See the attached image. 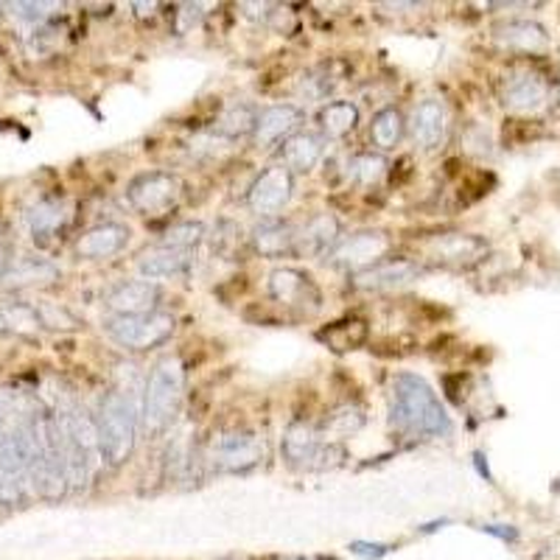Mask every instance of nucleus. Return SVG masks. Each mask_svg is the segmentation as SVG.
Masks as SVG:
<instances>
[{"mask_svg": "<svg viewBox=\"0 0 560 560\" xmlns=\"http://www.w3.org/2000/svg\"><path fill=\"white\" fill-rule=\"evenodd\" d=\"M339 242V219L331 213H317L300 230H294V253L323 255Z\"/></svg>", "mask_w": 560, "mask_h": 560, "instance_id": "dca6fc26", "label": "nucleus"}, {"mask_svg": "<svg viewBox=\"0 0 560 560\" xmlns=\"http://www.w3.org/2000/svg\"><path fill=\"white\" fill-rule=\"evenodd\" d=\"M129 205L143 217H163L168 208H174L179 199V179L166 172H149L140 174L129 185Z\"/></svg>", "mask_w": 560, "mask_h": 560, "instance_id": "423d86ee", "label": "nucleus"}, {"mask_svg": "<svg viewBox=\"0 0 560 560\" xmlns=\"http://www.w3.org/2000/svg\"><path fill=\"white\" fill-rule=\"evenodd\" d=\"M26 222L28 230L34 233V238H48L54 233H59L65 222H68V205L62 199H39L32 208L26 210Z\"/></svg>", "mask_w": 560, "mask_h": 560, "instance_id": "5701e85b", "label": "nucleus"}, {"mask_svg": "<svg viewBox=\"0 0 560 560\" xmlns=\"http://www.w3.org/2000/svg\"><path fill=\"white\" fill-rule=\"evenodd\" d=\"M138 412L140 409L129 401V395L121 389H113L102 398L96 420L98 454L107 465H124L129 459L138 440Z\"/></svg>", "mask_w": 560, "mask_h": 560, "instance_id": "7ed1b4c3", "label": "nucleus"}, {"mask_svg": "<svg viewBox=\"0 0 560 560\" xmlns=\"http://www.w3.org/2000/svg\"><path fill=\"white\" fill-rule=\"evenodd\" d=\"M370 135H373V143L378 149H393L404 135V115L395 107L382 109L370 124Z\"/></svg>", "mask_w": 560, "mask_h": 560, "instance_id": "bb28decb", "label": "nucleus"}, {"mask_svg": "<svg viewBox=\"0 0 560 560\" xmlns=\"http://www.w3.org/2000/svg\"><path fill=\"white\" fill-rule=\"evenodd\" d=\"M319 339L331 345L334 350H357L368 339V325L362 319H345V323L328 325Z\"/></svg>", "mask_w": 560, "mask_h": 560, "instance_id": "a878e982", "label": "nucleus"}, {"mask_svg": "<svg viewBox=\"0 0 560 560\" xmlns=\"http://www.w3.org/2000/svg\"><path fill=\"white\" fill-rule=\"evenodd\" d=\"M7 253H3V249H0V278H3V272H7Z\"/></svg>", "mask_w": 560, "mask_h": 560, "instance_id": "c9c22d12", "label": "nucleus"}, {"mask_svg": "<svg viewBox=\"0 0 560 560\" xmlns=\"http://www.w3.org/2000/svg\"><path fill=\"white\" fill-rule=\"evenodd\" d=\"M253 249L264 258L294 253V230L283 222H261L253 230Z\"/></svg>", "mask_w": 560, "mask_h": 560, "instance_id": "b1692460", "label": "nucleus"}, {"mask_svg": "<svg viewBox=\"0 0 560 560\" xmlns=\"http://www.w3.org/2000/svg\"><path fill=\"white\" fill-rule=\"evenodd\" d=\"M160 289L149 280H124L107 294V308L113 317H135V314L158 312Z\"/></svg>", "mask_w": 560, "mask_h": 560, "instance_id": "1a4fd4ad", "label": "nucleus"}, {"mask_svg": "<svg viewBox=\"0 0 560 560\" xmlns=\"http://www.w3.org/2000/svg\"><path fill=\"white\" fill-rule=\"evenodd\" d=\"M362 412H359L357 407H345V409H339V412H334V418H331V429L337 434H353L357 432L359 427H362Z\"/></svg>", "mask_w": 560, "mask_h": 560, "instance_id": "473e14b6", "label": "nucleus"}, {"mask_svg": "<svg viewBox=\"0 0 560 560\" xmlns=\"http://www.w3.org/2000/svg\"><path fill=\"white\" fill-rule=\"evenodd\" d=\"M202 238H205L202 222H177V224H172L166 233H163V238H160V247L191 253L197 244H202Z\"/></svg>", "mask_w": 560, "mask_h": 560, "instance_id": "c756f323", "label": "nucleus"}, {"mask_svg": "<svg viewBox=\"0 0 560 560\" xmlns=\"http://www.w3.org/2000/svg\"><path fill=\"white\" fill-rule=\"evenodd\" d=\"M294 560H303V558H294Z\"/></svg>", "mask_w": 560, "mask_h": 560, "instance_id": "e433bc0d", "label": "nucleus"}, {"mask_svg": "<svg viewBox=\"0 0 560 560\" xmlns=\"http://www.w3.org/2000/svg\"><path fill=\"white\" fill-rule=\"evenodd\" d=\"M269 294L272 300H278L280 306L289 308H306L308 303L317 306L319 303V292L317 287L312 283L306 272H300V269H275L269 275Z\"/></svg>", "mask_w": 560, "mask_h": 560, "instance_id": "9d476101", "label": "nucleus"}, {"mask_svg": "<svg viewBox=\"0 0 560 560\" xmlns=\"http://www.w3.org/2000/svg\"><path fill=\"white\" fill-rule=\"evenodd\" d=\"M185 395V368L177 357L160 359L147 378L143 389V404H140V418L149 434H158L172 427L177 418L179 404Z\"/></svg>", "mask_w": 560, "mask_h": 560, "instance_id": "f03ea898", "label": "nucleus"}, {"mask_svg": "<svg viewBox=\"0 0 560 560\" xmlns=\"http://www.w3.org/2000/svg\"><path fill=\"white\" fill-rule=\"evenodd\" d=\"M393 423L401 432L415 438H446L452 434V418L443 409L438 395L423 378L401 373L393 382V404H389Z\"/></svg>", "mask_w": 560, "mask_h": 560, "instance_id": "f257e3e1", "label": "nucleus"}, {"mask_svg": "<svg viewBox=\"0 0 560 560\" xmlns=\"http://www.w3.org/2000/svg\"><path fill=\"white\" fill-rule=\"evenodd\" d=\"M104 331L115 345L127 350H152L174 334V317L166 312L135 314V317H107Z\"/></svg>", "mask_w": 560, "mask_h": 560, "instance_id": "20e7f679", "label": "nucleus"}, {"mask_svg": "<svg viewBox=\"0 0 560 560\" xmlns=\"http://www.w3.org/2000/svg\"><path fill=\"white\" fill-rule=\"evenodd\" d=\"M323 454V434L312 423H292L283 434V457L292 465H312Z\"/></svg>", "mask_w": 560, "mask_h": 560, "instance_id": "a211bd4d", "label": "nucleus"}, {"mask_svg": "<svg viewBox=\"0 0 560 560\" xmlns=\"http://www.w3.org/2000/svg\"><path fill=\"white\" fill-rule=\"evenodd\" d=\"M409 129H412L415 143H420L423 149H434L443 143L448 129V113L446 107L438 102V98H427L412 109V118H409Z\"/></svg>", "mask_w": 560, "mask_h": 560, "instance_id": "4468645a", "label": "nucleus"}, {"mask_svg": "<svg viewBox=\"0 0 560 560\" xmlns=\"http://www.w3.org/2000/svg\"><path fill=\"white\" fill-rule=\"evenodd\" d=\"M384 172H387V160L382 154H357L345 166L348 179H353L359 185H376L384 177Z\"/></svg>", "mask_w": 560, "mask_h": 560, "instance_id": "cd10ccee", "label": "nucleus"}, {"mask_svg": "<svg viewBox=\"0 0 560 560\" xmlns=\"http://www.w3.org/2000/svg\"><path fill=\"white\" fill-rule=\"evenodd\" d=\"M199 20H202V7H183L177 12V23H179V32H191L197 26Z\"/></svg>", "mask_w": 560, "mask_h": 560, "instance_id": "72a5a7b5", "label": "nucleus"}, {"mask_svg": "<svg viewBox=\"0 0 560 560\" xmlns=\"http://www.w3.org/2000/svg\"><path fill=\"white\" fill-rule=\"evenodd\" d=\"M59 278V267L45 258H20L12 267H7L0 283L9 289L23 287H43V283H54Z\"/></svg>", "mask_w": 560, "mask_h": 560, "instance_id": "6ab92c4d", "label": "nucleus"}, {"mask_svg": "<svg viewBox=\"0 0 560 560\" xmlns=\"http://www.w3.org/2000/svg\"><path fill=\"white\" fill-rule=\"evenodd\" d=\"M43 319H39L37 308H28L23 303L18 306H0V334H26L37 331Z\"/></svg>", "mask_w": 560, "mask_h": 560, "instance_id": "c85d7f7f", "label": "nucleus"}, {"mask_svg": "<svg viewBox=\"0 0 560 560\" xmlns=\"http://www.w3.org/2000/svg\"><path fill=\"white\" fill-rule=\"evenodd\" d=\"M387 544H368V541H357V544H350V552H357L362 555V558H373L378 560L382 555H387Z\"/></svg>", "mask_w": 560, "mask_h": 560, "instance_id": "f704fd0d", "label": "nucleus"}, {"mask_svg": "<svg viewBox=\"0 0 560 560\" xmlns=\"http://www.w3.org/2000/svg\"><path fill=\"white\" fill-rule=\"evenodd\" d=\"M420 267L415 261H407V258H387V261H378L376 267L364 269V272L357 275V287L359 289H398V287H407L412 280H418Z\"/></svg>", "mask_w": 560, "mask_h": 560, "instance_id": "2eb2a0df", "label": "nucleus"}, {"mask_svg": "<svg viewBox=\"0 0 560 560\" xmlns=\"http://www.w3.org/2000/svg\"><path fill=\"white\" fill-rule=\"evenodd\" d=\"M497 43L508 51H518V54H538L547 51L549 37L538 23H529V20H510V23H502L493 32Z\"/></svg>", "mask_w": 560, "mask_h": 560, "instance_id": "f3484780", "label": "nucleus"}, {"mask_svg": "<svg viewBox=\"0 0 560 560\" xmlns=\"http://www.w3.org/2000/svg\"><path fill=\"white\" fill-rule=\"evenodd\" d=\"M129 244V228L118 222H104L90 228L77 242V255L84 261H104L121 253Z\"/></svg>", "mask_w": 560, "mask_h": 560, "instance_id": "f8f14e48", "label": "nucleus"}, {"mask_svg": "<svg viewBox=\"0 0 560 560\" xmlns=\"http://www.w3.org/2000/svg\"><path fill=\"white\" fill-rule=\"evenodd\" d=\"M194 267V255L183 253V249L168 247H152L138 258V272L154 283V280H177L185 278Z\"/></svg>", "mask_w": 560, "mask_h": 560, "instance_id": "ddd939ff", "label": "nucleus"}, {"mask_svg": "<svg viewBox=\"0 0 560 560\" xmlns=\"http://www.w3.org/2000/svg\"><path fill=\"white\" fill-rule=\"evenodd\" d=\"M300 124H303L300 107H294V104H275V107H267L264 113H258L253 138L258 147H272L278 140L292 138Z\"/></svg>", "mask_w": 560, "mask_h": 560, "instance_id": "9b49d317", "label": "nucleus"}, {"mask_svg": "<svg viewBox=\"0 0 560 560\" xmlns=\"http://www.w3.org/2000/svg\"><path fill=\"white\" fill-rule=\"evenodd\" d=\"M544 102H547V84L535 73H516L504 84V104L518 109V113L538 109Z\"/></svg>", "mask_w": 560, "mask_h": 560, "instance_id": "aec40b11", "label": "nucleus"}, {"mask_svg": "<svg viewBox=\"0 0 560 560\" xmlns=\"http://www.w3.org/2000/svg\"><path fill=\"white\" fill-rule=\"evenodd\" d=\"M323 158V138L312 132H298L283 143V168L289 172H312Z\"/></svg>", "mask_w": 560, "mask_h": 560, "instance_id": "412c9836", "label": "nucleus"}, {"mask_svg": "<svg viewBox=\"0 0 560 560\" xmlns=\"http://www.w3.org/2000/svg\"><path fill=\"white\" fill-rule=\"evenodd\" d=\"M292 188L294 177L289 168L269 166L255 177L253 185H249L247 205L253 208V213H258V217H275V213L283 210V205L292 199Z\"/></svg>", "mask_w": 560, "mask_h": 560, "instance_id": "6e6552de", "label": "nucleus"}, {"mask_svg": "<svg viewBox=\"0 0 560 560\" xmlns=\"http://www.w3.org/2000/svg\"><path fill=\"white\" fill-rule=\"evenodd\" d=\"M9 9H12V18H18L20 23L39 26V23L51 18L57 3H9Z\"/></svg>", "mask_w": 560, "mask_h": 560, "instance_id": "2f4dec72", "label": "nucleus"}, {"mask_svg": "<svg viewBox=\"0 0 560 560\" xmlns=\"http://www.w3.org/2000/svg\"><path fill=\"white\" fill-rule=\"evenodd\" d=\"M255 109L249 104H233L228 113L222 115V121H219V135L224 138H236V135H247L255 129Z\"/></svg>", "mask_w": 560, "mask_h": 560, "instance_id": "7c9ffc66", "label": "nucleus"}, {"mask_svg": "<svg viewBox=\"0 0 560 560\" xmlns=\"http://www.w3.org/2000/svg\"><path fill=\"white\" fill-rule=\"evenodd\" d=\"M485 242L482 238L474 236H463V233H452V236H440L429 244V253L438 258V261L446 264H468L477 261L479 255L485 253Z\"/></svg>", "mask_w": 560, "mask_h": 560, "instance_id": "4be33fe9", "label": "nucleus"}, {"mask_svg": "<svg viewBox=\"0 0 560 560\" xmlns=\"http://www.w3.org/2000/svg\"><path fill=\"white\" fill-rule=\"evenodd\" d=\"M359 124V109L357 104L350 102H331L328 107H323L319 113V129H323L328 138H342L350 129Z\"/></svg>", "mask_w": 560, "mask_h": 560, "instance_id": "393cba45", "label": "nucleus"}, {"mask_svg": "<svg viewBox=\"0 0 560 560\" xmlns=\"http://www.w3.org/2000/svg\"><path fill=\"white\" fill-rule=\"evenodd\" d=\"M389 253V236L382 230H362V233H353V236H345L328 249L325 261L337 269H364L376 267L378 261H384V255Z\"/></svg>", "mask_w": 560, "mask_h": 560, "instance_id": "39448f33", "label": "nucleus"}, {"mask_svg": "<svg viewBox=\"0 0 560 560\" xmlns=\"http://www.w3.org/2000/svg\"><path fill=\"white\" fill-rule=\"evenodd\" d=\"M264 459V443L258 434L233 429L213 440V465L219 471H249Z\"/></svg>", "mask_w": 560, "mask_h": 560, "instance_id": "0eeeda50", "label": "nucleus"}]
</instances>
